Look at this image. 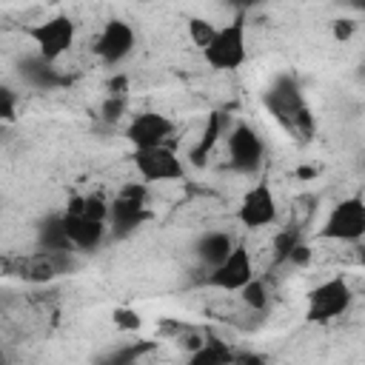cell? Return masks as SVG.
<instances>
[{
  "label": "cell",
  "mask_w": 365,
  "mask_h": 365,
  "mask_svg": "<svg viewBox=\"0 0 365 365\" xmlns=\"http://www.w3.org/2000/svg\"><path fill=\"white\" fill-rule=\"evenodd\" d=\"M288 262H294V265H308V262H311V248H308L305 242H297L294 251L288 254Z\"/></svg>",
  "instance_id": "26"
},
{
  "label": "cell",
  "mask_w": 365,
  "mask_h": 365,
  "mask_svg": "<svg viewBox=\"0 0 365 365\" xmlns=\"http://www.w3.org/2000/svg\"><path fill=\"white\" fill-rule=\"evenodd\" d=\"M240 299L251 311H265L268 308V288H265V282L259 277H254L248 285L240 288Z\"/></svg>",
  "instance_id": "19"
},
{
  "label": "cell",
  "mask_w": 365,
  "mask_h": 365,
  "mask_svg": "<svg viewBox=\"0 0 365 365\" xmlns=\"http://www.w3.org/2000/svg\"><path fill=\"white\" fill-rule=\"evenodd\" d=\"M319 237L331 242H348V245H356L359 240H365V197L359 194L342 197L328 211L319 228Z\"/></svg>",
  "instance_id": "3"
},
{
  "label": "cell",
  "mask_w": 365,
  "mask_h": 365,
  "mask_svg": "<svg viewBox=\"0 0 365 365\" xmlns=\"http://www.w3.org/2000/svg\"><path fill=\"white\" fill-rule=\"evenodd\" d=\"M237 3H242V6H254V3H265V0H237Z\"/></svg>",
  "instance_id": "28"
},
{
  "label": "cell",
  "mask_w": 365,
  "mask_h": 365,
  "mask_svg": "<svg viewBox=\"0 0 365 365\" xmlns=\"http://www.w3.org/2000/svg\"><path fill=\"white\" fill-rule=\"evenodd\" d=\"M131 163L145 182H177L185 177V163L174 151L171 143L165 145H151V148H134Z\"/></svg>",
  "instance_id": "5"
},
{
  "label": "cell",
  "mask_w": 365,
  "mask_h": 365,
  "mask_svg": "<svg viewBox=\"0 0 365 365\" xmlns=\"http://www.w3.org/2000/svg\"><path fill=\"white\" fill-rule=\"evenodd\" d=\"M26 37L34 43L37 57H43L48 63H57L74 46L77 26H74V20L68 14H54L48 20H40L34 26H29L26 29Z\"/></svg>",
  "instance_id": "4"
},
{
  "label": "cell",
  "mask_w": 365,
  "mask_h": 365,
  "mask_svg": "<svg viewBox=\"0 0 365 365\" xmlns=\"http://www.w3.org/2000/svg\"><path fill=\"white\" fill-rule=\"evenodd\" d=\"M254 277L257 274H254L251 251L242 242H237L222 262H217L214 268H208L205 285L208 288H217V291H225V294H240V288L248 285Z\"/></svg>",
  "instance_id": "6"
},
{
  "label": "cell",
  "mask_w": 365,
  "mask_h": 365,
  "mask_svg": "<svg viewBox=\"0 0 365 365\" xmlns=\"http://www.w3.org/2000/svg\"><path fill=\"white\" fill-rule=\"evenodd\" d=\"M37 242L43 251H74L68 234H66V222H63V214H51L40 222L37 228Z\"/></svg>",
  "instance_id": "15"
},
{
  "label": "cell",
  "mask_w": 365,
  "mask_h": 365,
  "mask_svg": "<svg viewBox=\"0 0 365 365\" xmlns=\"http://www.w3.org/2000/svg\"><path fill=\"white\" fill-rule=\"evenodd\" d=\"M111 319H114V325H117L120 331H140V325H143L140 314L131 311V308H114Z\"/></svg>",
  "instance_id": "21"
},
{
  "label": "cell",
  "mask_w": 365,
  "mask_h": 365,
  "mask_svg": "<svg viewBox=\"0 0 365 365\" xmlns=\"http://www.w3.org/2000/svg\"><path fill=\"white\" fill-rule=\"evenodd\" d=\"M362 11H365V0H362Z\"/></svg>",
  "instance_id": "29"
},
{
  "label": "cell",
  "mask_w": 365,
  "mask_h": 365,
  "mask_svg": "<svg viewBox=\"0 0 365 365\" xmlns=\"http://www.w3.org/2000/svg\"><path fill=\"white\" fill-rule=\"evenodd\" d=\"M356 259H359V265H365V240L356 242Z\"/></svg>",
  "instance_id": "27"
},
{
  "label": "cell",
  "mask_w": 365,
  "mask_h": 365,
  "mask_svg": "<svg viewBox=\"0 0 365 365\" xmlns=\"http://www.w3.org/2000/svg\"><path fill=\"white\" fill-rule=\"evenodd\" d=\"M171 134H174V120L160 111H140L125 125V140L131 143V148L165 145L171 143Z\"/></svg>",
  "instance_id": "11"
},
{
  "label": "cell",
  "mask_w": 365,
  "mask_h": 365,
  "mask_svg": "<svg viewBox=\"0 0 365 365\" xmlns=\"http://www.w3.org/2000/svg\"><path fill=\"white\" fill-rule=\"evenodd\" d=\"M63 222H66V234H68L74 251H97L103 245V240H106L108 222L91 220V217H86L83 211H77L71 205L63 211Z\"/></svg>",
  "instance_id": "13"
},
{
  "label": "cell",
  "mask_w": 365,
  "mask_h": 365,
  "mask_svg": "<svg viewBox=\"0 0 365 365\" xmlns=\"http://www.w3.org/2000/svg\"><path fill=\"white\" fill-rule=\"evenodd\" d=\"M0 117H3V123H14L17 120V97H14V91L9 86L0 88Z\"/></svg>",
  "instance_id": "23"
},
{
  "label": "cell",
  "mask_w": 365,
  "mask_h": 365,
  "mask_svg": "<svg viewBox=\"0 0 365 365\" xmlns=\"http://www.w3.org/2000/svg\"><path fill=\"white\" fill-rule=\"evenodd\" d=\"M331 34L336 43H348L354 34H356V23L351 17H342V20H334L331 23Z\"/></svg>",
  "instance_id": "24"
},
{
  "label": "cell",
  "mask_w": 365,
  "mask_h": 365,
  "mask_svg": "<svg viewBox=\"0 0 365 365\" xmlns=\"http://www.w3.org/2000/svg\"><path fill=\"white\" fill-rule=\"evenodd\" d=\"M237 222L248 231H259V228H268L277 222V197L265 180L245 188V194L240 197V205H237Z\"/></svg>",
  "instance_id": "9"
},
{
  "label": "cell",
  "mask_w": 365,
  "mask_h": 365,
  "mask_svg": "<svg viewBox=\"0 0 365 365\" xmlns=\"http://www.w3.org/2000/svg\"><path fill=\"white\" fill-rule=\"evenodd\" d=\"M354 305V288L345 277H331L322 279L317 288L308 291V308L305 319L314 325H328L339 317H345Z\"/></svg>",
  "instance_id": "2"
},
{
  "label": "cell",
  "mask_w": 365,
  "mask_h": 365,
  "mask_svg": "<svg viewBox=\"0 0 365 365\" xmlns=\"http://www.w3.org/2000/svg\"><path fill=\"white\" fill-rule=\"evenodd\" d=\"M220 137H225V123H222V114H220V111H211V114H208V123H205V128H202V134H200V140H197V145H194L191 154H188L191 163L202 165Z\"/></svg>",
  "instance_id": "16"
},
{
  "label": "cell",
  "mask_w": 365,
  "mask_h": 365,
  "mask_svg": "<svg viewBox=\"0 0 365 365\" xmlns=\"http://www.w3.org/2000/svg\"><path fill=\"white\" fill-rule=\"evenodd\" d=\"M265 103H268V108L279 117V123L291 134H299V131H308L311 128L308 108L302 106V97H299V86L291 77H279L277 86L265 94Z\"/></svg>",
  "instance_id": "7"
},
{
  "label": "cell",
  "mask_w": 365,
  "mask_h": 365,
  "mask_svg": "<svg viewBox=\"0 0 365 365\" xmlns=\"http://www.w3.org/2000/svg\"><path fill=\"white\" fill-rule=\"evenodd\" d=\"M299 242V237L294 234V231H282V234H277V240H274V251H277V259H288V254L294 251V245Z\"/></svg>",
  "instance_id": "25"
},
{
  "label": "cell",
  "mask_w": 365,
  "mask_h": 365,
  "mask_svg": "<svg viewBox=\"0 0 365 365\" xmlns=\"http://www.w3.org/2000/svg\"><path fill=\"white\" fill-rule=\"evenodd\" d=\"M225 143H228V163H231L237 171L248 174V171L259 168V163H262V157H265V143H262V137H259L248 123H237V125L228 131Z\"/></svg>",
  "instance_id": "12"
},
{
  "label": "cell",
  "mask_w": 365,
  "mask_h": 365,
  "mask_svg": "<svg viewBox=\"0 0 365 365\" xmlns=\"http://www.w3.org/2000/svg\"><path fill=\"white\" fill-rule=\"evenodd\" d=\"M188 362L191 365H228V362H237V354L225 342L208 336L197 351L188 354Z\"/></svg>",
  "instance_id": "17"
},
{
  "label": "cell",
  "mask_w": 365,
  "mask_h": 365,
  "mask_svg": "<svg viewBox=\"0 0 365 365\" xmlns=\"http://www.w3.org/2000/svg\"><path fill=\"white\" fill-rule=\"evenodd\" d=\"M145 180L143 182H125L117 197L111 200V214L108 222L117 228V234L134 231L145 220Z\"/></svg>",
  "instance_id": "10"
},
{
  "label": "cell",
  "mask_w": 365,
  "mask_h": 365,
  "mask_svg": "<svg viewBox=\"0 0 365 365\" xmlns=\"http://www.w3.org/2000/svg\"><path fill=\"white\" fill-rule=\"evenodd\" d=\"M234 245H237V242H234V237H231L228 231H208V234H202L200 242H197V257H200L202 265L214 268L217 262H222V259L231 254Z\"/></svg>",
  "instance_id": "14"
},
{
  "label": "cell",
  "mask_w": 365,
  "mask_h": 365,
  "mask_svg": "<svg viewBox=\"0 0 365 365\" xmlns=\"http://www.w3.org/2000/svg\"><path fill=\"white\" fill-rule=\"evenodd\" d=\"M71 208H77V211H83L86 217H91V220H103V222H108V214H111V202L103 197V194H86V197H71V202H68Z\"/></svg>",
  "instance_id": "18"
},
{
  "label": "cell",
  "mask_w": 365,
  "mask_h": 365,
  "mask_svg": "<svg viewBox=\"0 0 365 365\" xmlns=\"http://www.w3.org/2000/svg\"><path fill=\"white\" fill-rule=\"evenodd\" d=\"M125 111V94H108L103 103V120L106 123H117Z\"/></svg>",
  "instance_id": "22"
},
{
  "label": "cell",
  "mask_w": 365,
  "mask_h": 365,
  "mask_svg": "<svg viewBox=\"0 0 365 365\" xmlns=\"http://www.w3.org/2000/svg\"><path fill=\"white\" fill-rule=\"evenodd\" d=\"M248 57V34H245V14L240 11L231 23L220 26L214 40L202 48V60L214 71H237Z\"/></svg>",
  "instance_id": "1"
},
{
  "label": "cell",
  "mask_w": 365,
  "mask_h": 365,
  "mask_svg": "<svg viewBox=\"0 0 365 365\" xmlns=\"http://www.w3.org/2000/svg\"><path fill=\"white\" fill-rule=\"evenodd\" d=\"M185 29H188L191 43L202 51V48L214 40V34H217V29H220V26H214V23H211V20H205V17H188V20H185Z\"/></svg>",
  "instance_id": "20"
},
{
  "label": "cell",
  "mask_w": 365,
  "mask_h": 365,
  "mask_svg": "<svg viewBox=\"0 0 365 365\" xmlns=\"http://www.w3.org/2000/svg\"><path fill=\"white\" fill-rule=\"evenodd\" d=\"M134 46H137V34H134L131 23L114 17V20H108V23L100 29V34L94 37V46H91V48H94V57H97L103 66L114 68V66H120V63H125V60L131 57Z\"/></svg>",
  "instance_id": "8"
}]
</instances>
